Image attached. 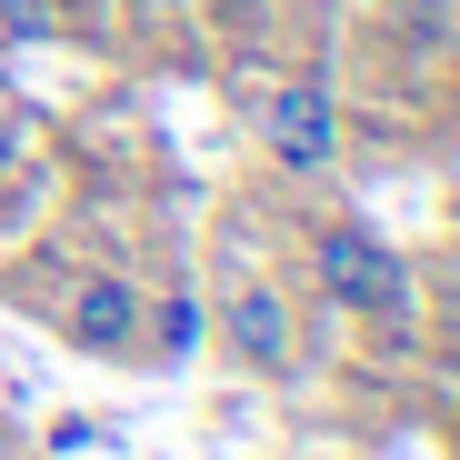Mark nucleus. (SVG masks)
<instances>
[{
	"label": "nucleus",
	"instance_id": "obj_4",
	"mask_svg": "<svg viewBox=\"0 0 460 460\" xmlns=\"http://www.w3.org/2000/svg\"><path fill=\"white\" fill-rule=\"evenodd\" d=\"M130 331H140L130 280H81V300H70V341H81V350H130Z\"/></svg>",
	"mask_w": 460,
	"mask_h": 460
},
{
	"label": "nucleus",
	"instance_id": "obj_5",
	"mask_svg": "<svg viewBox=\"0 0 460 460\" xmlns=\"http://www.w3.org/2000/svg\"><path fill=\"white\" fill-rule=\"evenodd\" d=\"M200 341V311H190V300H171V311H161V350H190Z\"/></svg>",
	"mask_w": 460,
	"mask_h": 460
},
{
	"label": "nucleus",
	"instance_id": "obj_2",
	"mask_svg": "<svg viewBox=\"0 0 460 460\" xmlns=\"http://www.w3.org/2000/svg\"><path fill=\"white\" fill-rule=\"evenodd\" d=\"M261 140H270V161H280V171H331V150H341V111H331V91H321V81L270 91Z\"/></svg>",
	"mask_w": 460,
	"mask_h": 460
},
{
	"label": "nucleus",
	"instance_id": "obj_6",
	"mask_svg": "<svg viewBox=\"0 0 460 460\" xmlns=\"http://www.w3.org/2000/svg\"><path fill=\"white\" fill-rule=\"evenodd\" d=\"M210 11H220V21H251V11H261V0H210Z\"/></svg>",
	"mask_w": 460,
	"mask_h": 460
},
{
	"label": "nucleus",
	"instance_id": "obj_3",
	"mask_svg": "<svg viewBox=\"0 0 460 460\" xmlns=\"http://www.w3.org/2000/svg\"><path fill=\"white\" fill-rule=\"evenodd\" d=\"M230 350H241L251 370H290V311H280V290H261V280H241L230 290Z\"/></svg>",
	"mask_w": 460,
	"mask_h": 460
},
{
	"label": "nucleus",
	"instance_id": "obj_1",
	"mask_svg": "<svg viewBox=\"0 0 460 460\" xmlns=\"http://www.w3.org/2000/svg\"><path fill=\"white\" fill-rule=\"evenodd\" d=\"M321 290L341 311H370V321H401L411 311V270L370 241V230H321Z\"/></svg>",
	"mask_w": 460,
	"mask_h": 460
},
{
	"label": "nucleus",
	"instance_id": "obj_8",
	"mask_svg": "<svg viewBox=\"0 0 460 460\" xmlns=\"http://www.w3.org/2000/svg\"><path fill=\"white\" fill-rule=\"evenodd\" d=\"M0 161H11V130H0Z\"/></svg>",
	"mask_w": 460,
	"mask_h": 460
},
{
	"label": "nucleus",
	"instance_id": "obj_7",
	"mask_svg": "<svg viewBox=\"0 0 460 460\" xmlns=\"http://www.w3.org/2000/svg\"><path fill=\"white\" fill-rule=\"evenodd\" d=\"M450 40H460V0H450Z\"/></svg>",
	"mask_w": 460,
	"mask_h": 460
}]
</instances>
